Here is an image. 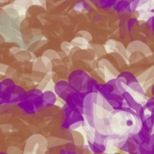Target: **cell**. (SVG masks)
Segmentation results:
<instances>
[{"label": "cell", "instance_id": "cell-1", "mask_svg": "<svg viewBox=\"0 0 154 154\" xmlns=\"http://www.w3.org/2000/svg\"><path fill=\"white\" fill-rule=\"evenodd\" d=\"M47 147L46 139L40 134H36L26 142L24 154H45Z\"/></svg>", "mask_w": 154, "mask_h": 154}, {"label": "cell", "instance_id": "cell-2", "mask_svg": "<svg viewBox=\"0 0 154 154\" xmlns=\"http://www.w3.org/2000/svg\"><path fill=\"white\" fill-rule=\"evenodd\" d=\"M63 110H64V112H65L66 119H65V122L62 124V127L67 130L75 129L78 127L80 123L82 122V117L79 114V112L70 109L66 104L63 107Z\"/></svg>", "mask_w": 154, "mask_h": 154}, {"label": "cell", "instance_id": "cell-3", "mask_svg": "<svg viewBox=\"0 0 154 154\" xmlns=\"http://www.w3.org/2000/svg\"><path fill=\"white\" fill-rule=\"evenodd\" d=\"M88 73H86L85 71L82 70H74L69 74L67 83H69V86L70 88L73 90V91H77L82 88V86L88 83Z\"/></svg>", "mask_w": 154, "mask_h": 154}, {"label": "cell", "instance_id": "cell-4", "mask_svg": "<svg viewBox=\"0 0 154 154\" xmlns=\"http://www.w3.org/2000/svg\"><path fill=\"white\" fill-rule=\"evenodd\" d=\"M82 102H83V97H81L80 93H75V91L69 93L66 98V104L70 109L77 111V112H82V109H83Z\"/></svg>", "mask_w": 154, "mask_h": 154}, {"label": "cell", "instance_id": "cell-5", "mask_svg": "<svg viewBox=\"0 0 154 154\" xmlns=\"http://www.w3.org/2000/svg\"><path fill=\"white\" fill-rule=\"evenodd\" d=\"M54 91H55V94L59 96L60 98L66 100L67 94L69 93H72L73 90L69 86L67 81L59 80L54 84Z\"/></svg>", "mask_w": 154, "mask_h": 154}, {"label": "cell", "instance_id": "cell-6", "mask_svg": "<svg viewBox=\"0 0 154 154\" xmlns=\"http://www.w3.org/2000/svg\"><path fill=\"white\" fill-rule=\"evenodd\" d=\"M42 97L43 106H45V107L53 106L56 103V100H57V95L55 94V93H53L52 91H42Z\"/></svg>", "mask_w": 154, "mask_h": 154}, {"label": "cell", "instance_id": "cell-7", "mask_svg": "<svg viewBox=\"0 0 154 154\" xmlns=\"http://www.w3.org/2000/svg\"><path fill=\"white\" fill-rule=\"evenodd\" d=\"M17 105L19 106V108H21V110L26 114H35L38 111V109L35 107V105L32 103V101L28 97L21 100Z\"/></svg>", "mask_w": 154, "mask_h": 154}, {"label": "cell", "instance_id": "cell-8", "mask_svg": "<svg viewBox=\"0 0 154 154\" xmlns=\"http://www.w3.org/2000/svg\"><path fill=\"white\" fill-rule=\"evenodd\" d=\"M14 56H16V59L19 62H26V61H30L33 55L27 50H21Z\"/></svg>", "mask_w": 154, "mask_h": 154}, {"label": "cell", "instance_id": "cell-9", "mask_svg": "<svg viewBox=\"0 0 154 154\" xmlns=\"http://www.w3.org/2000/svg\"><path fill=\"white\" fill-rule=\"evenodd\" d=\"M66 143V140H63L61 138H55V137H51L48 139L47 142V146H51V147H55L57 146H60V144H63Z\"/></svg>", "mask_w": 154, "mask_h": 154}, {"label": "cell", "instance_id": "cell-10", "mask_svg": "<svg viewBox=\"0 0 154 154\" xmlns=\"http://www.w3.org/2000/svg\"><path fill=\"white\" fill-rule=\"evenodd\" d=\"M42 56L46 57L47 59H49L50 61H53V60L57 59V58H59V57H58V53L56 51H54V50H51V49H48L45 52H43Z\"/></svg>", "mask_w": 154, "mask_h": 154}, {"label": "cell", "instance_id": "cell-11", "mask_svg": "<svg viewBox=\"0 0 154 154\" xmlns=\"http://www.w3.org/2000/svg\"><path fill=\"white\" fill-rule=\"evenodd\" d=\"M84 43H86V41L84 38L82 37H77L74 40H72V42H70L71 46H76V47H80L81 45H83Z\"/></svg>", "mask_w": 154, "mask_h": 154}, {"label": "cell", "instance_id": "cell-12", "mask_svg": "<svg viewBox=\"0 0 154 154\" xmlns=\"http://www.w3.org/2000/svg\"><path fill=\"white\" fill-rule=\"evenodd\" d=\"M61 48H62V51H64L65 53H66V54L69 55V51H70V48H71L70 42H62V45H61Z\"/></svg>", "mask_w": 154, "mask_h": 154}, {"label": "cell", "instance_id": "cell-13", "mask_svg": "<svg viewBox=\"0 0 154 154\" xmlns=\"http://www.w3.org/2000/svg\"><path fill=\"white\" fill-rule=\"evenodd\" d=\"M2 83V85L5 87V88H7V87H10V86H13V85H16L14 84V81L13 80V78H10V77H7V78L3 79L2 81H0Z\"/></svg>", "mask_w": 154, "mask_h": 154}, {"label": "cell", "instance_id": "cell-14", "mask_svg": "<svg viewBox=\"0 0 154 154\" xmlns=\"http://www.w3.org/2000/svg\"><path fill=\"white\" fill-rule=\"evenodd\" d=\"M5 73H6V75H8L10 78H12L13 76H14V75L17 74V70L14 69H13V67H11V66H8L7 70H6Z\"/></svg>", "mask_w": 154, "mask_h": 154}, {"label": "cell", "instance_id": "cell-15", "mask_svg": "<svg viewBox=\"0 0 154 154\" xmlns=\"http://www.w3.org/2000/svg\"><path fill=\"white\" fill-rule=\"evenodd\" d=\"M8 154H20V149L14 146H10L8 148Z\"/></svg>", "mask_w": 154, "mask_h": 154}, {"label": "cell", "instance_id": "cell-16", "mask_svg": "<svg viewBox=\"0 0 154 154\" xmlns=\"http://www.w3.org/2000/svg\"><path fill=\"white\" fill-rule=\"evenodd\" d=\"M86 5H87V4L84 3V2H77L76 5L74 6V9L77 10V11H82V10H84V9H85Z\"/></svg>", "mask_w": 154, "mask_h": 154}, {"label": "cell", "instance_id": "cell-17", "mask_svg": "<svg viewBox=\"0 0 154 154\" xmlns=\"http://www.w3.org/2000/svg\"><path fill=\"white\" fill-rule=\"evenodd\" d=\"M79 35H81L82 38H86L88 41H91V34L88 33V32H86V31H80L79 32Z\"/></svg>", "mask_w": 154, "mask_h": 154}, {"label": "cell", "instance_id": "cell-18", "mask_svg": "<svg viewBox=\"0 0 154 154\" xmlns=\"http://www.w3.org/2000/svg\"><path fill=\"white\" fill-rule=\"evenodd\" d=\"M31 33H32V36H34V37L42 36V31L40 29H31Z\"/></svg>", "mask_w": 154, "mask_h": 154}, {"label": "cell", "instance_id": "cell-19", "mask_svg": "<svg viewBox=\"0 0 154 154\" xmlns=\"http://www.w3.org/2000/svg\"><path fill=\"white\" fill-rule=\"evenodd\" d=\"M21 50L22 49H21V48H19V47H12L11 49H10V53L13 54V55H16V54H17V53L20 52Z\"/></svg>", "mask_w": 154, "mask_h": 154}, {"label": "cell", "instance_id": "cell-20", "mask_svg": "<svg viewBox=\"0 0 154 154\" xmlns=\"http://www.w3.org/2000/svg\"><path fill=\"white\" fill-rule=\"evenodd\" d=\"M7 67H8V66L0 64V73H5L6 70H7Z\"/></svg>", "mask_w": 154, "mask_h": 154}, {"label": "cell", "instance_id": "cell-21", "mask_svg": "<svg viewBox=\"0 0 154 154\" xmlns=\"http://www.w3.org/2000/svg\"><path fill=\"white\" fill-rule=\"evenodd\" d=\"M3 12H4V10H2V9H0V18L2 17V14H3Z\"/></svg>", "mask_w": 154, "mask_h": 154}, {"label": "cell", "instance_id": "cell-22", "mask_svg": "<svg viewBox=\"0 0 154 154\" xmlns=\"http://www.w3.org/2000/svg\"><path fill=\"white\" fill-rule=\"evenodd\" d=\"M1 2H3V0H0V3H1Z\"/></svg>", "mask_w": 154, "mask_h": 154}, {"label": "cell", "instance_id": "cell-23", "mask_svg": "<svg viewBox=\"0 0 154 154\" xmlns=\"http://www.w3.org/2000/svg\"><path fill=\"white\" fill-rule=\"evenodd\" d=\"M20 154H21V153H20Z\"/></svg>", "mask_w": 154, "mask_h": 154}]
</instances>
